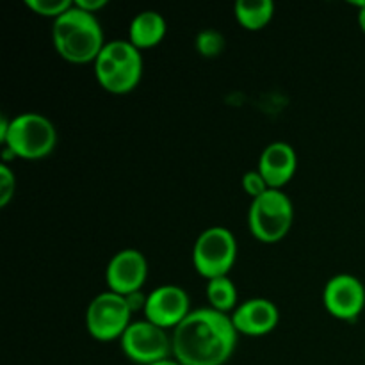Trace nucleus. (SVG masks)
I'll return each mask as SVG.
<instances>
[{"mask_svg":"<svg viewBox=\"0 0 365 365\" xmlns=\"http://www.w3.org/2000/svg\"><path fill=\"white\" fill-rule=\"evenodd\" d=\"M121 349L132 362L152 365L170 359V353H173V342L164 328L150 321H138L132 323L121 337Z\"/></svg>","mask_w":365,"mask_h":365,"instance_id":"nucleus-7","label":"nucleus"},{"mask_svg":"<svg viewBox=\"0 0 365 365\" xmlns=\"http://www.w3.org/2000/svg\"><path fill=\"white\" fill-rule=\"evenodd\" d=\"M242 189L255 200L259 196H262L266 191H269L271 187L267 185L266 178L262 177V173L259 170H252L248 173H245V177H242Z\"/></svg>","mask_w":365,"mask_h":365,"instance_id":"nucleus-20","label":"nucleus"},{"mask_svg":"<svg viewBox=\"0 0 365 365\" xmlns=\"http://www.w3.org/2000/svg\"><path fill=\"white\" fill-rule=\"evenodd\" d=\"M237 334L228 314L195 310L175 328L173 356L182 365H223L234 353Z\"/></svg>","mask_w":365,"mask_h":365,"instance_id":"nucleus-1","label":"nucleus"},{"mask_svg":"<svg viewBox=\"0 0 365 365\" xmlns=\"http://www.w3.org/2000/svg\"><path fill=\"white\" fill-rule=\"evenodd\" d=\"M75 6L81 7V9L88 11V13L95 14L96 11H100L102 7L107 6V0H77Z\"/></svg>","mask_w":365,"mask_h":365,"instance_id":"nucleus-21","label":"nucleus"},{"mask_svg":"<svg viewBox=\"0 0 365 365\" xmlns=\"http://www.w3.org/2000/svg\"><path fill=\"white\" fill-rule=\"evenodd\" d=\"M195 46L200 56L212 59V57H217L225 50V38L216 29H205V31L196 36Z\"/></svg>","mask_w":365,"mask_h":365,"instance_id":"nucleus-17","label":"nucleus"},{"mask_svg":"<svg viewBox=\"0 0 365 365\" xmlns=\"http://www.w3.org/2000/svg\"><path fill=\"white\" fill-rule=\"evenodd\" d=\"M207 299L210 303V309L228 314L235 309V303H237V289L228 277L212 278L207 285Z\"/></svg>","mask_w":365,"mask_h":365,"instance_id":"nucleus-16","label":"nucleus"},{"mask_svg":"<svg viewBox=\"0 0 365 365\" xmlns=\"http://www.w3.org/2000/svg\"><path fill=\"white\" fill-rule=\"evenodd\" d=\"M230 317L239 334L250 335V337H262L277 328L280 314H278L277 305L271 303L269 299L252 298L239 305Z\"/></svg>","mask_w":365,"mask_h":365,"instance_id":"nucleus-11","label":"nucleus"},{"mask_svg":"<svg viewBox=\"0 0 365 365\" xmlns=\"http://www.w3.org/2000/svg\"><path fill=\"white\" fill-rule=\"evenodd\" d=\"M234 13L241 27L248 31H260L273 20L274 4L271 0H237Z\"/></svg>","mask_w":365,"mask_h":365,"instance_id":"nucleus-15","label":"nucleus"},{"mask_svg":"<svg viewBox=\"0 0 365 365\" xmlns=\"http://www.w3.org/2000/svg\"><path fill=\"white\" fill-rule=\"evenodd\" d=\"M52 41L57 53L68 63H95L102 53L106 41L103 31L95 14L73 7L53 20Z\"/></svg>","mask_w":365,"mask_h":365,"instance_id":"nucleus-2","label":"nucleus"},{"mask_svg":"<svg viewBox=\"0 0 365 365\" xmlns=\"http://www.w3.org/2000/svg\"><path fill=\"white\" fill-rule=\"evenodd\" d=\"M16 191V178L6 163L0 164V207H6Z\"/></svg>","mask_w":365,"mask_h":365,"instance_id":"nucleus-19","label":"nucleus"},{"mask_svg":"<svg viewBox=\"0 0 365 365\" xmlns=\"http://www.w3.org/2000/svg\"><path fill=\"white\" fill-rule=\"evenodd\" d=\"M0 141L20 159L39 160L53 152L57 132L43 114L24 113L11 121L6 116L0 118Z\"/></svg>","mask_w":365,"mask_h":365,"instance_id":"nucleus-3","label":"nucleus"},{"mask_svg":"<svg viewBox=\"0 0 365 365\" xmlns=\"http://www.w3.org/2000/svg\"><path fill=\"white\" fill-rule=\"evenodd\" d=\"M128 41L139 50L157 46L166 36V20L157 11H141L135 14L128 29Z\"/></svg>","mask_w":365,"mask_h":365,"instance_id":"nucleus-14","label":"nucleus"},{"mask_svg":"<svg viewBox=\"0 0 365 365\" xmlns=\"http://www.w3.org/2000/svg\"><path fill=\"white\" fill-rule=\"evenodd\" d=\"M148 277L146 257L138 250H121L109 260L106 269V282L109 291L128 296L139 292Z\"/></svg>","mask_w":365,"mask_h":365,"instance_id":"nucleus-9","label":"nucleus"},{"mask_svg":"<svg viewBox=\"0 0 365 365\" xmlns=\"http://www.w3.org/2000/svg\"><path fill=\"white\" fill-rule=\"evenodd\" d=\"M152 365H182V364H178L177 360L166 359V360H160V362H155V364H152Z\"/></svg>","mask_w":365,"mask_h":365,"instance_id":"nucleus-23","label":"nucleus"},{"mask_svg":"<svg viewBox=\"0 0 365 365\" xmlns=\"http://www.w3.org/2000/svg\"><path fill=\"white\" fill-rule=\"evenodd\" d=\"M189 307V296L184 289L178 285H160L146 298V321L164 330L177 328L191 314Z\"/></svg>","mask_w":365,"mask_h":365,"instance_id":"nucleus-10","label":"nucleus"},{"mask_svg":"<svg viewBox=\"0 0 365 365\" xmlns=\"http://www.w3.org/2000/svg\"><path fill=\"white\" fill-rule=\"evenodd\" d=\"M351 4L359 7V25L365 32V0H353Z\"/></svg>","mask_w":365,"mask_h":365,"instance_id":"nucleus-22","label":"nucleus"},{"mask_svg":"<svg viewBox=\"0 0 365 365\" xmlns=\"http://www.w3.org/2000/svg\"><path fill=\"white\" fill-rule=\"evenodd\" d=\"M294 209L282 189H269L250 205L248 227L260 242H278L291 230Z\"/></svg>","mask_w":365,"mask_h":365,"instance_id":"nucleus-4","label":"nucleus"},{"mask_svg":"<svg viewBox=\"0 0 365 365\" xmlns=\"http://www.w3.org/2000/svg\"><path fill=\"white\" fill-rule=\"evenodd\" d=\"M95 75L98 84L106 91L114 95H123L132 91L139 84L143 75V68H128L114 63L110 57L100 53L95 61Z\"/></svg>","mask_w":365,"mask_h":365,"instance_id":"nucleus-13","label":"nucleus"},{"mask_svg":"<svg viewBox=\"0 0 365 365\" xmlns=\"http://www.w3.org/2000/svg\"><path fill=\"white\" fill-rule=\"evenodd\" d=\"M298 157L289 143L277 141L266 146L259 160V171L271 189H282L296 173Z\"/></svg>","mask_w":365,"mask_h":365,"instance_id":"nucleus-12","label":"nucleus"},{"mask_svg":"<svg viewBox=\"0 0 365 365\" xmlns=\"http://www.w3.org/2000/svg\"><path fill=\"white\" fill-rule=\"evenodd\" d=\"M25 6L36 14L48 18H59L61 14L66 13L70 7H73V2L70 0H25Z\"/></svg>","mask_w":365,"mask_h":365,"instance_id":"nucleus-18","label":"nucleus"},{"mask_svg":"<svg viewBox=\"0 0 365 365\" xmlns=\"http://www.w3.org/2000/svg\"><path fill=\"white\" fill-rule=\"evenodd\" d=\"M237 257V241L228 228L210 227L198 235L192 248V264L207 280L228 277Z\"/></svg>","mask_w":365,"mask_h":365,"instance_id":"nucleus-5","label":"nucleus"},{"mask_svg":"<svg viewBox=\"0 0 365 365\" xmlns=\"http://www.w3.org/2000/svg\"><path fill=\"white\" fill-rule=\"evenodd\" d=\"M132 310L127 298L107 291L93 298L86 312V327L93 339L100 342H109L123 337L130 327Z\"/></svg>","mask_w":365,"mask_h":365,"instance_id":"nucleus-6","label":"nucleus"},{"mask_svg":"<svg viewBox=\"0 0 365 365\" xmlns=\"http://www.w3.org/2000/svg\"><path fill=\"white\" fill-rule=\"evenodd\" d=\"M323 303L328 312L341 321H355L365 309V287L348 273L330 278L324 285Z\"/></svg>","mask_w":365,"mask_h":365,"instance_id":"nucleus-8","label":"nucleus"}]
</instances>
